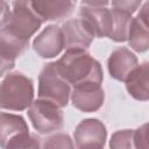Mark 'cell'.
I'll use <instances>...</instances> for the list:
<instances>
[{"instance_id": "6", "label": "cell", "mask_w": 149, "mask_h": 149, "mask_svg": "<svg viewBox=\"0 0 149 149\" xmlns=\"http://www.w3.org/2000/svg\"><path fill=\"white\" fill-rule=\"evenodd\" d=\"M27 113L35 130L40 134H50L63 128L64 115L62 108L49 100L42 98L33 100Z\"/></svg>"}, {"instance_id": "19", "label": "cell", "mask_w": 149, "mask_h": 149, "mask_svg": "<svg viewBox=\"0 0 149 149\" xmlns=\"http://www.w3.org/2000/svg\"><path fill=\"white\" fill-rule=\"evenodd\" d=\"M43 148H73V143L68 134H55L44 139L43 143L41 144Z\"/></svg>"}, {"instance_id": "23", "label": "cell", "mask_w": 149, "mask_h": 149, "mask_svg": "<svg viewBox=\"0 0 149 149\" xmlns=\"http://www.w3.org/2000/svg\"><path fill=\"white\" fill-rule=\"evenodd\" d=\"M73 1H77V0H73ZM81 1L86 6H93V7H105L109 2V0H81Z\"/></svg>"}, {"instance_id": "14", "label": "cell", "mask_w": 149, "mask_h": 149, "mask_svg": "<svg viewBox=\"0 0 149 149\" xmlns=\"http://www.w3.org/2000/svg\"><path fill=\"white\" fill-rule=\"evenodd\" d=\"M128 43L132 49L137 52H144L149 48V30H148V3L146 2L140 13L132 19L128 36Z\"/></svg>"}, {"instance_id": "18", "label": "cell", "mask_w": 149, "mask_h": 149, "mask_svg": "<svg viewBox=\"0 0 149 149\" xmlns=\"http://www.w3.org/2000/svg\"><path fill=\"white\" fill-rule=\"evenodd\" d=\"M109 147L113 149L134 148V130L133 129H123V130L115 132L111 137Z\"/></svg>"}, {"instance_id": "12", "label": "cell", "mask_w": 149, "mask_h": 149, "mask_svg": "<svg viewBox=\"0 0 149 149\" xmlns=\"http://www.w3.org/2000/svg\"><path fill=\"white\" fill-rule=\"evenodd\" d=\"M28 47L5 28L0 29V77L15 66V59Z\"/></svg>"}, {"instance_id": "15", "label": "cell", "mask_w": 149, "mask_h": 149, "mask_svg": "<svg viewBox=\"0 0 149 149\" xmlns=\"http://www.w3.org/2000/svg\"><path fill=\"white\" fill-rule=\"evenodd\" d=\"M33 8L44 21L68 17L74 9L73 0H31Z\"/></svg>"}, {"instance_id": "10", "label": "cell", "mask_w": 149, "mask_h": 149, "mask_svg": "<svg viewBox=\"0 0 149 149\" xmlns=\"http://www.w3.org/2000/svg\"><path fill=\"white\" fill-rule=\"evenodd\" d=\"M33 48L42 58H52L61 54L64 48L63 33L57 24L47 26L34 40Z\"/></svg>"}, {"instance_id": "17", "label": "cell", "mask_w": 149, "mask_h": 149, "mask_svg": "<svg viewBox=\"0 0 149 149\" xmlns=\"http://www.w3.org/2000/svg\"><path fill=\"white\" fill-rule=\"evenodd\" d=\"M113 16V27L109 38L115 42H125L127 41L129 26L132 22V14L125 13L119 9H111Z\"/></svg>"}, {"instance_id": "4", "label": "cell", "mask_w": 149, "mask_h": 149, "mask_svg": "<svg viewBox=\"0 0 149 149\" xmlns=\"http://www.w3.org/2000/svg\"><path fill=\"white\" fill-rule=\"evenodd\" d=\"M43 20L31 5V0H14L10 17L5 28L20 41L29 44L30 37L40 29Z\"/></svg>"}, {"instance_id": "2", "label": "cell", "mask_w": 149, "mask_h": 149, "mask_svg": "<svg viewBox=\"0 0 149 149\" xmlns=\"http://www.w3.org/2000/svg\"><path fill=\"white\" fill-rule=\"evenodd\" d=\"M34 100L33 80L20 72L8 73L0 83V108L24 111Z\"/></svg>"}, {"instance_id": "11", "label": "cell", "mask_w": 149, "mask_h": 149, "mask_svg": "<svg viewBox=\"0 0 149 149\" xmlns=\"http://www.w3.org/2000/svg\"><path fill=\"white\" fill-rule=\"evenodd\" d=\"M79 17L83 19L97 37H109L113 27L112 10L105 7L81 6L79 8Z\"/></svg>"}, {"instance_id": "16", "label": "cell", "mask_w": 149, "mask_h": 149, "mask_svg": "<svg viewBox=\"0 0 149 149\" xmlns=\"http://www.w3.org/2000/svg\"><path fill=\"white\" fill-rule=\"evenodd\" d=\"M128 93L136 100L149 99V64L147 62L137 65L125 80Z\"/></svg>"}, {"instance_id": "3", "label": "cell", "mask_w": 149, "mask_h": 149, "mask_svg": "<svg viewBox=\"0 0 149 149\" xmlns=\"http://www.w3.org/2000/svg\"><path fill=\"white\" fill-rule=\"evenodd\" d=\"M40 140L29 134L28 125L21 115L0 112L1 148H38Z\"/></svg>"}, {"instance_id": "7", "label": "cell", "mask_w": 149, "mask_h": 149, "mask_svg": "<svg viewBox=\"0 0 149 149\" xmlns=\"http://www.w3.org/2000/svg\"><path fill=\"white\" fill-rule=\"evenodd\" d=\"M74 143L77 148H102L106 143L107 130L98 119H85L74 129Z\"/></svg>"}, {"instance_id": "13", "label": "cell", "mask_w": 149, "mask_h": 149, "mask_svg": "<svg viewBox=\"0 0 149 149\" xmlns=\"http://www.w3.org/2000/svg\"><path fill=\"white\" fill-rule=\"evenodd\" d=\"M137 65L139 61L136 56L125 47L115 49L107 61V66L111 77L119 81H125L128 74Z\"/></svg>"}, {"instance_id": "22", "label": "cell", "mask_w": 149, "mask_h": 149, "mask_svg": "<svg viewBox=\"0 0 149 149\" xmlns=\"http://www.w3.org/2000/svg\"><path fill=\"white\" fill-rule=\"evenodd\" d=\"M10 17V9L6 0H0V29L7 24Z\"/></svg>"}, {"instance_id": "8", "label": "cell", "mask_w": 149, "mask_h": 149, "mask_svg": "<svg viewBox=\"0 0 149 149\" xmlns=\"http://www.w3.org/2000/svg\"><path fill=\"white\" fill-rule=\"evenodd\" d=\"M72 105L81 112H95L98 111L105 100V92L101 84L85 83L73 86L70 94Z\"/></svg>"}, {"instance_id": "21", "label": "cell", "mask_w": 149, "mask_h": 149, "mask_svg": "<svg viewBox=\"0 0 149 149\" xmlns=\"http://www.w3.org/2000/svg\"><path fill=\"white\" fill-rule=\"evenodd\" d=\"M134 148H148V125L139 127L134 130Z\"/></svg>"}, {"instance_id": "9", "label": "cell", "mask_w": 149, "mask_h": 149, "mask_svg": "<svg viewBox=\"0 0 149 149\" xmlns=\"http://www.w3.org/2000/svg\"><path fill=\"white\" fill-rule=\"evenodd\" d=\"M61 29L66 49H87L95 37L87 23L80 17L68 20Z\"/></svg>"}, {"instance_id": "20", "label": "cell", "mask_w": 149, "mask_h": 149, "mask_svg": "<svg viewBox=\"0 0 149 149\" xmlns=\"http://www.w3.org/2000/svg\"><path fill=\"white\" fill-rule=\"evenodd\" d=\"M141 3L142 0H112V6L114 9H119L128 14L136 12Z\"/></svg>"}, {"instance_id": "5", "label": "cell", "mask_w": 149, "mask_h": 149, "mask_svg": "<svg viewBox=\"0 0 149 149\" xmlns=\"http://www.w3.org/2000/svg\"><path fill=\"white\" fill-rule=\"evenodd\" d=\"M70 94V84L58 73L55 62L45 64L38 77V98L49 100L63 108L68 105Z\"/></svg>"}, {"instance_id": "1", "label": "cell", "mask_w": 149, "mask_h": 149, "mask_svg": "<svg viewBox=\"0 0 149 149\" xmlns=\"http://www.w3.org/2000/svg\"><path fill=\"white\" fill-rule=\"evenodd\" d=\"M55 65L58 73L72 86L85 83L101 84L104 79L100 63L85 49H66Z\"/></svg>"}]
</instances>
